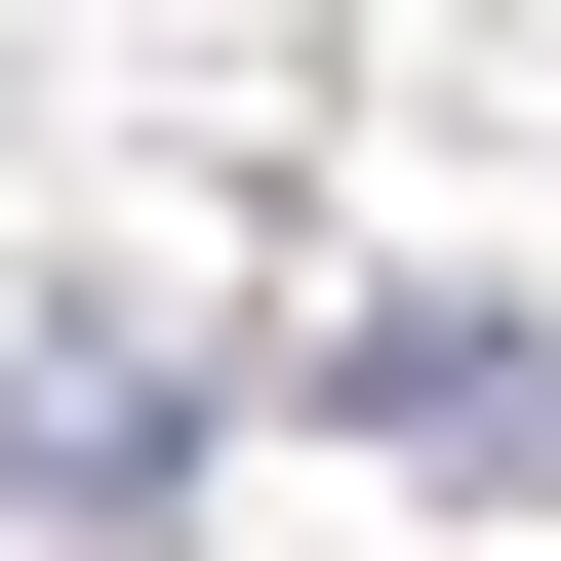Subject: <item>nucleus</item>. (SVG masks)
I'll list each match as a JSON object with an SVG mask.
<instances>
[{"mask_svg":"<svg viewBox=\"0 0 561 561\" xmlns=\"http://www.w3.org/2000/svg\"><path fill=\"white\" fill-rule=\"evenodd\" d=\"M161 442H201L161 362H41V401H0V481H41V522H161Z\"/></svg>","mask_w":561,"mask_h":561,"instance_id":"nucleus-1","label":"nucleus"}]
</instances>
